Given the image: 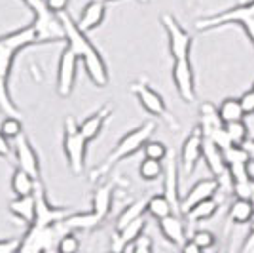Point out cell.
I'll return each instance as SVG.
<instances>
[{"label":"cell","instance_id":"obj_1","mask_svg":"<svg viewBox=\"0 0 254 253\" xmlns=\"http://www.w3.org/2000/svg\"><path fill=\"white\" fill-rule=\"evenodd\" d=\"M32 44H38L32 23L19 31L0 36V111L6 116H19V109L10 94V73L15 55Z\"/></svg>","mask_w":254,"mask_h":253},{"label":"cell","instance_id":"obj_2","mask_svg":"<svg viewBox=\"0 0 254 253\" xmlns=\"http://www.w3.org/2000/svg\"><path fill=\"white\" fill-rule=\"evenodd\" d=\"M156 120H146V122H142L138 127L135 129H131L129 133H126L124 137L118 141V145L110 152H108V156H106L97 168L91 169V173H89V179L91 181H101L105 175L110 173V169L116 166L118 162H122V160L129 158V156H133V154H137L138 150H142L144 145L150 141V137L154 135V131H156Z\"/></svg>","mask_w":254,"mask_h":253},{"label":"cell","instance_id":"obj_3","mask_svg":"<svg viewBox=\"0 0 254 253\" xmlns=\"http://www.w3.org/2000/svg\"><path fill=\"white\" fill-rule=\"evenodd\" d=\"M68 229L63 223L59 225H50V227H42V225H31L29 231L25 232L21 238V246L17 253H55L57 252V242Z\"/></svg>","mask_w":254,"mask_h":253},{"label":"cell","instance_id":"obj_4","mask_svg":"<svg viewBox=\"0 0 254 253\" xmlns=\"http://www.w3.org/2000/svg\"><path fill=\"white\" fill-rule=\"evenodd\" d=\"M87 143H89V141L84 137L78 120H76L74 116H66V122H64L63 148H64L66 162H68V166H70V169H72V173H76V175H80V173L84 171Z\"/></svg>","mask_w":254,"mask_h":253},{"label":"cell","instance_id":"obj_5","mask_svg":"<svg viewBox=\"0 0 254 253\" xmlns=\"http://www.w3.org/2000/svg\"><path fill=\"white\" fill-rule=\"evenodd\" d=\"M129 90H131V94L137 97L138 103L142 105V109H144L146 113H150L152 116H158V118H165L173 127H179L175 124L173 115L167 111V105H165L163 97H161L146 80H137V82H133V84L129 86Z\"/></svg>","mask_w":254,"mask_h":253},{"label":"cell","instance_id":"obj_6","mask_svg":"<svg viewBox=\"0 0 254 253\" xmlns=\"http://www.w3.org/2000/svg\"><path fill=\"white\" fill-rule=\"evenodd\" d=\"M161 27L167 32V40H169V52L171 57L175 61L179 59H190V52H191V38L190 32H186L171 13H163L161 15Z\"/></svg>","mask_w":254,"mask_h":253},{"label":"cell","instance_id":"obj_7","mask_svg":"<svg viewBox=\"0 0 254 253\" xmlns=\"http://www.w3.org/2000/svg\"><path fill=\"white\" fill-rule=\"evenodd\" d=\"M34 200H36V217L32 225H42V227L59 225L72 213L70 208H59V206L50 204L46 196V189L40 181L36 183V189H34Z\"/></svg>","mask_w":254,"mask_h":253},{"label":"cell","instance_id":"obj_8","mask_svg":"<svg viewBox=\"0 0 254 253\" xmlns=\"http://www.w3.org/2000/svg\"><path fill=\"white\" fill-rule=\"evenodd\" d=\"M78 63H80V57L70 48H64L61 52V57H59L57 82H55V90L61 97H68L72 94L76 76H78Z\"/></svg>","mask_w":254,"mask_h":253},{"label":"cell","instance_id":"obj_9","mask_svg":"<svg viewBox=\"0 0 254 253\" xmlns=\"http://www.w3.org/2000/svg\"><path fill=\"white\" fill-rule=\"evenodd\" d=\"M13 154H15L17 168L27 171L32 179L40 181V158H38V152L31 143V139L25 133L13 139Z\"/></svg>","mask_w":254,"mask_h":253},{"label":"cell","instance_id":"obj_10","mask_svg":"<svg viewBox=\"0 0 254 253\" xmlns=\"http://www.w3.org/2000/svg\"><path fill=\"white\" fill-rule=\"evenodd\" d=\"M59 21H61V25H63L66 48H70V50L82 59L85 53L93 48V42L87 38V32H84L80 27H78V21H76L68 11L59 13Z\"/></svg>","mask_w":254,"mask_h":253},{"label":"cell","instance_id":"obj_11","mask_svg":"<svg viewBox=\"0 0 254 253\" xmlns=\"http://www.w3.org/2000/svg\"><path fill=\"white\" fill-rule=\"evenodd\" d=\"M203 158V133L199 126L193 127L190 135L184 139L182 148H180V169L186 177H190L195 171L197 162Z\"/></svg>","mask_w":254,"mask_h":253},{"label":"cell","instance_id":"obj_12","mask_svg":"<svg viewBox=\"0 0 254 253\" xmlns=\"http://www.w3.org/2000/svg\"><path fill=\"white\" fill-rule=\"evenodd\" d=\"M173 84L177 88V94L182 101L193 103L195 101V76L190 59H179L173 63Z\"/></svg>","mask_w":254,"mask_h":253},{"label":"cell","instance_id":"obj_13","mask_svg":"<svg viewBox=\"0 0 254 253\" xmlns=\"http://www.w3.org/2000/svg\"><path fill=\"white\" fill-rule=\"evenodd\" d=\"M220 187H222V183L216 179V177L199 179L184 196H182V202H180V211H182V215H184L186 211H190L193 206L209 200V198H214L216 192L220 190Z\"/></svg>","mask_w":254,"mask_h":253},{"label":"cell","instance_id":"obj_14","mask_svg":"<svg viewBox=\"0 0 254 253\" xmlns=\"http://www.w3.org/2000/svg\"><path fill=\"white\" fill-rule=\"evenodd\" d=\"M80 61H82V67H84L87 78H89L97 88L108 86V80H110V76H108V67H106V61H105V57H103V53L99 52L95 46L85 53Z\"/></svg>","mask_w":254,"mask_h":253},{"label":"cell","instance_id":"obj_15","mask_svg":"<svg viewBox=\"0 0 254 253\" xmlns=\"http://www.w3.org/2000/svg\"><path fill=\"white\" fill-rule=\"evenodd\" d=\"M163 194L169 198L171 206L175 210V215H182L180 202L182 196L179 194V166L175 154H169L165 158V173H163Z\"/></svg>","mask_w":254,"mask_h":253},{"label":"cell","instance_id":"obj_16","mask_svg":"<svg viewBox=\"0 0 254 253\" xmlns=\"http://www.w3.org/2000/svg\"><path fill=\"white\" fill-rule=\"evenodd\" d=\"M203 160L207 164L209 171L212 173V177L224 183V179H230L228 177V164L224 160V152L222 148H218L211 139L203 137Z\"/></svg>","mask_w":254,"mask_h":253},{"label":"cell","instance_id":"obj_17","mask_svg":"<svg viewBox=\"0 0 254 253\" xmlns=\"http://www.w3.org/2000/svg\"><path fill=\"white\" fill-rule=\"evenodd\" d=\"M159 232L163 234V238L169 244L177 246V248H182L184 242L188 240V234H186V223L182 219V215H169L165 219L158 221Z\"/></svg>","mask_w":254,"mask_h":253},{"label":"cell","instance_id":"obj_18","mask_svg":"<svg viewBox=\"0 0 254 253\" xmlns=\"http://www.w3.org/2000/svg\"><path fill=\"white\" fill-rule=\"evenodd\" d=\"M112 115V107L105 103V105L101 107V109H97L93 115H89L87 118H84L82 122H80V129H82V133H84V137L87 141H93L101 135V131H103V127H105L106 120L110 118Z\"/></svg>","mask_w":254,"mask_h":253},{"label":"cell","instance_id":"obj_19","mask_svg":"<svg viewBox=\"0 0 254 253\" xmlns=\"http://www.w3.org/2000/svg\"><path fill=\"white\" fill-rule=\"evenodd\" d=\"M112 196H114V183H101L93 192L91 200V213L103 223L112 210Z\"/></svg>","mask_w":254,"mask_h":253},{"label":"cell","instance_id":"obj_20","mask_svg":"<svg viewBox=\"0 0 254 253\" xmlns=\"http://www.w3.org/2000/svg\"><path fill=\"white\" fill-rule=\"evenodd\" d=\"M106 15V4L101 0H91L89 4H85V8L80 11V17L76 19L78 27L84 32H89L97 29L101 23L105 21Z\"/></svg>","mask_w":254,"mask_h":253},{"label":"cell","instance_id":"obj_21","mask_svg":"<svg viewBox=\"0 0 254 253\" xmlns=\"http://www.w3.org/2000/svg\"><path fill=\"white\" fill-rule=\"evenodd\" d=\"M228 221L232 225H249L254 221V202L235 198L228 210Z\"/></svg>","mask_w":254,"mask_h":253},{"label":"cell","instance_id":"obj_22","mask_svg":"<svg viewBox=\"0 0 254 253\" xmlns=\"http://www.w3.org/2000/svg\"><path fill=\"white\" fill-rule=\"evenodd\" d=\"M222 126L224 122L218 115V107H214L212 103H203L199 109V129H201L203 137H211Z\"/></svg>","mask_w":254,"mask_h":253},{"label":"cell","instance_id":"obj_23","mask_svg":"<svg viewBox=\"0 0 254 253\" xmlns=\"http://www.w3.org/2000/svg\"><path fill=\"white\" fill-rule=\"evenodd\" d=\"M10 211L11 215H15L17 219H21L23 223H27L31 227L36 217V200L34 194L32 196H17L10 202Z\"/></svg>","mask_w":254,"mask_h":253},{"label":"cell","instance_id":"obj_24","mask_svg":"<svg viewBox=\"0 0 254 253\" xmlns=\"http://www.w3.org/2000/svg\"><path fill=\"white\" fill-rule=\"evenodd\" d=\"M146 208H148V200H146V198H138V200L131 202L129 206H126L124 210L120 211V215H118L116 231H122V229H126L127 225H131L133 221L144 217Z\"/></svg>","mask_w":254,"mask_h":253},{"label":"cell","instance_id":"obj_25","mask_svg":"<svg viewBox=\"0 0 254 253\" xmlns=\"http://www.w3.org/2000/svg\"><path fill=\"white\" fill-rule=\"evenodd\" d=\"M220 210V204L216 198H209V200L201 202L197 206H193L190 211L184 213L186 221L188 223H203V221H209L216 215V211Z\"/></svg>","mask_w":254,"mask_h":253},{"label":"cell","instance_id":"obj_26","mask_svg":"<svg viewBox=\"0 0 254 253\" xmlns=\"http://www.w3.org/2000/svg\"><path fill=\"white\" fill-rule=\"evenodd\" d=\"M36 183L38 181L32 179L31 175L23 169H15L13 175H11V190L15 196H32L34 189H36Z\"/></svg>","mask_w":254,"mask_h":253},{"label":"cell","instance_id":"obj_27","mask_svg":"<svg viewBox=\"0 0 254 253\" xmlns=\"http://www.w3.org/2000/svg\"><path fill=\"white\" fill-rule=\"evenodd\" d=\"M218 115L224 124H230V122H239L243 120L245 111L241 107V101L237 97H226L222 103L218 105Z\"/></svg>","mask_w":254,"mask_h":253},{"label":"cell","instance_id":"obj_28","mask_svg":"<svg viewBox=\"0 0 254 253\" xmlns=\"http://www.w3.org/2000/svg\"><path fill=\"white\" fill-rule=\"evenodd\" d=\"M146 213H150L154 219H165V217H169L175 213L173 210V206H171L169 198L163 194V192H159V194H152L148 198V208H146Z\"/></svg>","mask_w":254,"mask_h":253},{"label":"cell","instance_id":"obj_29","mask_svg":"<svg viewBox=\"0 0 254 253\" xmlns=\"http://www.w3.org/2000/svg\"><path fill=\"white\" fill-rule=\"evenodd\" d=\"M138 173H140V177L144 181H158L159 177H163V173H165V166H163V162H159V160H150V158H144L140 162V166H138Z\"/></svg>","mask_w":254,"mask_h":253},{"label":"cell","instance_id":"obj_30","mask_svg":"<svg viewBox=\"0 0 254 253\" xmlns=\"http://www.w3.org/2000/svg\"><path fill=\"white\" fill-rule=\"evenodd\" d=\"M224 127H226V133L230 135L235 147H247V143H249V127H247L243 120L224 124Z\"/></svg>","mask_w":254,"mask_h":253},{"label":"cell","instance_id":"obj_31","mask_svg":"<svg viewBox=\"0 0 254 253\" xmlns=\"http://www.w3.org/2000/svg\"><path fill=\"white\" fill-rule=\"evenodd\" d=\"M251 166H253V164H230V166H228L230 185H232V183H247V181H254L253 173H251Z\"/></svg>","mask_w":254,"mask_h":253},{"label":"cell","instance_id":"obj_32","mask_svg":"<svg viewBox=\"0 0 254 253\" xmlns=\"http://www.w3.org/2000/svg\"><path fill=\"white\" fill-rule=\"evenodd\" d=\"M191 240L197 244L203 250V253H212V250L216 248V236L207 229H197L191 234Z\"/></svg>","mask_w":254,"mask_h":253},{"label":"cell","instance_id":"obj_33","mask_svg":"<svg viewBox=\"0 0 254 253\" xmlns=\"http://www.w3.org/2000/svg\"><path fill=\"white\" fill-rule=\"evenodd\" d=\"M0 131L8 139H17L23 133V122L19 116H6L0 124Z\"/></svg>","mask_w":254,"mask_h":253},{"label":"cell","instance_id":"obj_34","mask_svg":"<svg viewBox=\"0 0 254 253\" xmlns=\"http://www.w3.org/2000/svg\"><path fill=\"white\" fill-rule=\"evenodd\" d=\"M142 152H144V158L159 160V162H163V160L169 156V150H167V147H165L161 141H152V139H150L148 143L144 145Z\"/></svg>","mask_w":254,"mask_h":253},{"label":"cell","instance_id":"obj_35","mask_svg":"<svg viewBox=\"0 0 254 253\" xmlns=\"http://www.w3.org/2000/svg\"><path fill=\"white\" fill-rule=\"evenodd\" d=\"M80 252V238L72 231L64 232L57 242V253H78Z\"/></svg>","mask_w":254,"mask_h":253},{"label":"cell","instance_id":"obj_36","mask_svg":"<svg viewBox=\"0 0 254 253\" xmlns=\"http://www.w3.org/2000/svg\"><path fill=\"white\" fill-rule=\"evenodd\" d=\"M253 185H254V181L232 183L233 196H235V198H245V200H253Z\"/></svg>","mask_w":254,"mask_h":253},{"label":"cell","instance_id":"obj_37","mask_svg":"<svg viewBox=\"0 0 254 253\" xmlns=\"http://www.w3.org/2000/svg\"><path fill=\"white\" fill-rule=\"evenodd\" d=\"M133 253H154V242L148 234H142L135 242V252Z\"/></svg>","mask_w":254,"mask_h":253},{"label":"cell","instance_id":"obj_38","mask_svg":"<svg viewBox=\"0 0 254 253\" xmlns=\"http://www.w3.org/2000/svg\"><path fill=\"white\" fill-rule=\"evenodd\" d=\"M239 101H241V107H243L245 115H254V90H247L241 97H239Z\"/></svg>","mask_w":254,"mask_h":253},{"label":"cell","instance_id":"obj_39","mask_svg":"<svg viewBox=\"0 0 254 253\" xmlns=\"http://www.w3.org/2000/svg\"><path fill=\"white\" fill-rule=\"evenodd\" d=\"M46 2V8L48 11H52L53 15H59V13H64L66 8H68V0H44Z\"/></svg>","mask_w":254,"mask_h":253},{"label":"cell","instance_id":"obj_40","mask_svg":"<svg viewBox=\"0 0 254 253\" xmlns=\"http://www.w3.org/2000/svg\"><path fill=\"white\" fill-rule=\"evenodd\" d=\"M21 240L19 238H6L0 240V253H17L19 252Z\"/></svg>","mask_w":254,"mask_h":253},{"label":"cell","instance_id":"obj_41","mask_svg":"<svg viewBox=\"0 0 254 253\" xmlns=\"http://www.w3.org/2000/svg\"><path fill=\"white\" fill-rule=\"evenodd\" d=\"M254 252V221H253V227H251V231L247 234V238H245L243 246H241V252L239 253H251Z\"/></svg>","mask_w":254,"mask_h":253},{"label":"cell","instance_id":"obj_42","mask_svg":"<svg viewBox=\"0 0 254 253\" xmlns=\"http://www.w3.org/2000/svg\"><path fill=\"white\" fill-rule=\"evenodd\" d=\"M0 156L2 158H10L11 156V147H10V141H8V137L0 131Z\"/></svg>","mask_w":254,"mask_h":253},{"label":"cell","instance_id":"obj_43","mask_svg":"<svg viewBox=\"0 0 254 253\" xmlns=\"http://www.w3.org/2000/svg\"><path fill=\"white\" fill-rule=\"evenodd\" d=\"M180 253H203V250L197 246V244L193 242L191 238H188V240L184 242V246L180 248Z\"/></svg>","mask_w":254,"mask_h":253},{"label":"cell","instance_id":"obj_44","mask_svg":"<svg viewBox=\"0 0 254 253\" xmlns=\"http://www.w3.org/2000/svg\"><path fill=\"white\" fill-rule=\"evenodd\" d=\"M247 148H249V152H251V160H253V164H254V139L247 143Z\"/></svg>","mask_w":254,"mask_h":253},{"label":"cell","instance_id":"obj_45","mask_svg":"<svg viewBox=\"0 0 254 253\" xmlns=\"http://www.w3.org/2000/svg\"><path fill=\"white\" fill-rule=\"evenodd\" d=\"M101 2H105L106 4V2H116V0H101Z\"/></svg>","mask_w":254,"mask_h":253},{"label":"cell","instance_id":"obj_46","mask_svg":"<svg viewBox=\"0 0 254 253\" xmlns=\"http://www.w3.org/2000/svg\"><path fill=\"white\" fill-rule=\"evenodd\" d=\"M253 202H254V185H253Z\"/></svg>","mask_w":254,"mask_h":253},{"label":"cell","instance_id":"obj_47","mask_svg":"<svg viewBox=\"0 0 254 253\" xmlns=\"http://www.w3.org/2000/svg\"><path fill=\"white\" fill-rule=\"evenodd\" d=\"M245 2H249V0H241V4H245Z\"/></svg>","mask_w":254,"mask_h":253},{"label":"cell","instance_id":"obj_48","mask_svg":"<svg viewBox=\"0 0 254 253\" xmlns=\"http://www.w3.org/2000/svg\"><path fill=\"white\" fill-rule=\"evenodd\" d=\"M138 2H148V0H138Z\"/></svg>","mask_w":254,"mask_h":253},{"label":"cell","instance_id":"obj_49","mask_svg":"<svg viewBox=\"0 0 254 253\" xmlns=\"http://www.w3.org/2000/svg\"><path fill=\"white\" fill-rule=\"evenodd\" d=\"M110 253H120V252H110Z\"/></svg>","mask_w":254,"mask_h":253},{"label":"cell","instance_id":"obj_50","mask_svg":"<svg viewBox=\"0 0 254 253\" xmlns=\"http://www.w3.org/2000/svg\"><path fill=\"white\" fill-rule=\"evenodd\" d=\"M253 90H254V82H253Z\"/></svg>","mask_w":254,"mask_h":253}]
</instances>
